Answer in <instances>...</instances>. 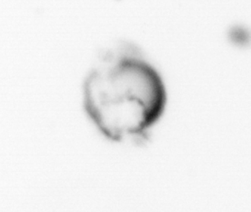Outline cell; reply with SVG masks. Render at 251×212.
I'll return each mask as SVG.
<instances>
[{
    "label": "cell",
    "mask_w": 251,
    "mask_h": 212,
    "mask_svg": "<svg viewBox=\"0 0 251 212\" xmlns=\"http://www.w3.org/2000/svg\"><path fill=\"white\" fill-rule=\"evenodd\" d=\"M83 102L107 139L143 142L165 111L166 87L140 49L122 42L100 53L85 78Z\"/></svg>",
    "instance_id": "6da1fadb"
}]
</instances>
